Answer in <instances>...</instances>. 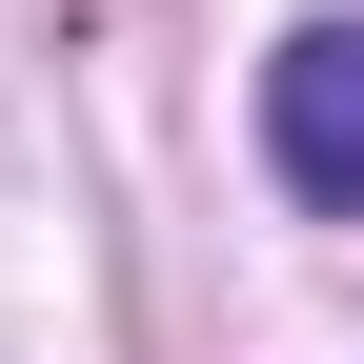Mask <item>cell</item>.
I'll return each mask as SVG.
<instances>
[{
	"instance_id": "cell-1",
	"label": "cell",
	"mask_w": 364,
	"mask_h": 364,
	"mask_svg": "<svg viewBox=\"0 0 364 364\" xmlns=\"http://www.w3.org/2000/svg\"><path fill=\"white\" fill-rule=\"evenodd\" d=\"M263 162L284 203H364V21H304L263 61Z\"/></svg>"
}]
</instances>
